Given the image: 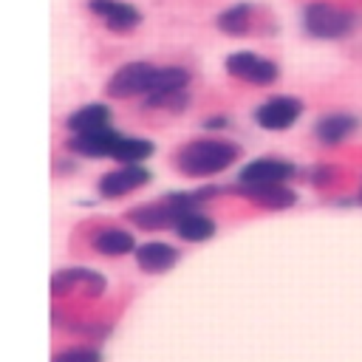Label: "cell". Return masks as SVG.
<instances>
[{"label": "cell", "mask_w": 362, "mask_h": 362, "mask_svg": "<svg viewBox=\"0 0 362 362\" xmlns=\"http://www.w3.org/2000/svg\"><path fill=\"white\" fill-rule=\"evenodd\" d=\"M51 362H102V356L93 348H65V351L54 354Z\"/></svg>", "instance_id": "cell-20"}, {"label": "cell", "mask_w": 362, "mask_h": 362, "mask_svg": "<svg viewBox=\"0 0 362 362\" xmlns=\"http://www.w3.org/2000/svg\"><path fill=\"white\" fill-rule=\"evenodd\" d=\"M107 119H110V110H107L105 105L93 102V105H85V107L74 110L65 124H68V130L76 136V133H90V130L107 127Z\"/></svg>", "instance_id": "cell-16"}, {"label": "cell", "mask_w": 362, "mask_h": 362, "mask_svg": "<svg viewBox=\"0 0 362 362\" xmlns=\"http://www.w3.org/2000/svg\"><path fill=\"white\" fill-rule=\"evenodd\" d=\"M249 14H252V6L249 3H235L226 11L218 14V28L223 34H243L249 28Z\"/></svg>", "instance_id": "cell-19"}, {"label": "cell", "mask_w": 362, "mask_h": 362, "mask_svg": "<svg viewBox=\"0 0 362 362\" xmlns=\"http://www.w3.org/2000/svg\"><path fill=\"white\" fill-rule=\"evenodd\" d=\"M294 175V164L283 158H255L240 170V184H283Z\"/></svg>", "instance_id": "cell-8"}, {"label": "cell", "mask_w": 362, "mask_h": 362, "mask_svg": "<svg viewBox=\"0 0 362 362\" xmlns=\"http://www.w3.org/2000/svg\"><path fill=\"white\" fill-rule=\"evenodd\" d=\"M178 260V252L175 246L170 243H161V240H150V243H141L136 246V263L141 272H150V274H158V272H167L173 269Z\"/></svg>", "instance_id": "cell-12"}, {"label": "cell", "mask_w": 362, "mask_h": 362, "mask_svg": "<svg viewBox=\"0 0 362 362\" xmlns=\"http://www.w3.org/2000/svg\"><path fill=\"white\" fill-rule=\"evenodd\" d=\"M356 130V119L348 113H328L314 124V133L322 144H339Z\"/></svg>", "instance_id": "cell-14"}, {"label": "cell", "mask_w": 362, "mask_h": 362, "mask_svg": "<svg viewBox=\"0 0 362 362\" xmlns=\"http://www.w3.org/2000/svg\"><path fill=\"white\" fill-rule=\"evenodd\" d=\"M175 235L181 240H189V243H201V240H209L215 235V221L209 215H201V212H184L178 218V223L173 226Z\"/></svg>", "instance_id": "cell-15"}, {"label": "cell", "mask_w": 362, "mask_h": 362, "mask_svg": "<svg viewBox=\"0 0 362 362\" xmlns=\"http://www.w3.org/2000/svg\"><path fill=\"white\" fill-rule=\"evenodd\" d=\"M303 25L317 40H339L354 31L356 17L348 8H339L331 3H308L303 8Z\"/></svg>", "instance_id": "cell-2"}, {"label": "cell", "mask_w": 362, "mask_h": 362, "mask_svg": "<svg viewBox=\"0 0 362 362\" xmlns=\"http://www.w3.org/2000/svg\"><path fill=\"white\" fill-rule=\"evenodd\" d=\"M93 249L102 252V255H107V257H119V255L133 252V249H136V240H133L130 232L107 226V229H99V232L93 235Z\"/></svg>", "instance_id": "cell-17"}, {"label": "cell", "mask_w": 362, "mask_h": 362, "mask_svg": "<svg viewBox=\"0 0 362 362\" xmlns=\"http://www.w3.org/2000/svg\"><path fill=\"white\" fill-rule=\"evenodd\" d=\"M240 156V147L221 139H198L175 153V167L189 178H204L226 170Z\"/></svg>", "instance_id": "cell-1"}, {"label": "cell", "mask_w": 362, "mask_h": 362, "mask_svg": "<svg viewBox=\"0 0 362 362\" xmlns=\"http://www.w3.org/2000/svg\"><path fill=\"white\" fill-rule=\"evenodd\" d=\"M359 198H362V192H359Z\"/></svg>", "instance_id": "cell-23"}, {"label": "cell", "mask_w": 362, "mask_h": 362, "mask_svg": "<svg viewBox=\"0 0 362 362\" xmlns=\"http://www.w3.org/2000/svg\"><path fill=\"white\" fill-rule=\"evenodd\" d=\"M150 156H153V141H147V139H133V136H124V139L119 141L116 153H113V158L122 161V164H141V161L150 158Z\"/></svg>", "instance_id": "cell-18"}, {"label": "cell", "mask_w": 362, "mask_h": 362, "mask_svg": "<svg viewBox=\"0 0 362 362\" xmlns=\"http://www.w3.org/2000/svg\"><path fill=\"white\" fill-rule=\"evenodd\" d=\"M311 178H314V184H325V181L331 178V170H328V167H320V170H314Z\"/></svg>", "instance_id": "cell-22"}, {"label": "cell", "mask_w": 362, "mask_h": 362, "mask_svg": "<svg viewBox=\"0 0 362 362\" xmlns=\"http://www.w3.org/2000/svg\"><path fill=\"white\" fill-rule=\"evenodd\" d=\"M226 71L235 76V79H243V82H252V85H269L277 79V65L272 59H263L252 51H238V54H229L226 57Z\"/></svg>", "instance_id": "cell-4"}, {"label": "cell", "mask_w": 362, "mask_h": 362, "mask_svg": "<svg viewBox=\"0 0 362 362\" xmlns=\"http://www.w3.org/2000/svg\"><path fill=\"white\" fill-rule=\"evenodd\" d=\"M303 113V102L294 99V96H274V99H266L257 110H255V122L263 127V130H286L291 127Z\"/></svg>", "instance_id": "cell-5"}, {"label": "cell", "mask_w": 362, "mask_h": 362, "mask_svg": "<svg viewBox=\"0 0 362 362\" xmlns=\"http://www.w3.org/2000/svg\"><path fill=\"white\" fill-rule=\"evenodd\" d=\"M51 288H54V294H65V291L82 288V294H93L96 297V294L105 291V277L96 274V272H88V269H65V272L54 274Z\"/></svg>", "instance_id": "cell-10"}, {"label": "cell", "mask_w": 362, "mask_h": 362, "mask_svg": "<svg viewBox=\"0 0 362 362\" xmlns=\"http://www.w3.org/2000/svg\"><path fill=\"white\" fill-rule=\"evenodd\" d=\"M150 181V173L141 164H124L119 170H110L99 178V195L105 198H122Z\"/></svg>", "instance_id": "cell-6"}, {"label": "cell", "mask_w": 362, "mask_h": 362, "mask_svg": "<svg viewBox=\"0 0 362 362\" xmlns=\"http://www.w3.org/2000/svg\"><path fill=\"white\" fill-rule=\"evenodd\" d=\"M240 192L266 209H286V206L297 204L294 189H288L283 184H240Z\"/></svg>", "instance_id": "cell-13"}, {"label": "cell", "mask_w": 362, "mask_h": 362, "mask_svg": "<svg viewBox=\"0 0 362 362\" xmlns=\"http://www.w3.org/2000/svg\"><path fill=\"white\" fill-rule=\"evenodd\" d=\"M204 124H206V127H212V130H218V127H226V124H229V119H226V116H212V119H206Z\"/></svg>", "instance_id": "cell-21"}, {"label": "cell", "mask_w": 362, "mask_h": 362, "mask_svg": "<svg viewBox=\"0 0 362 362\" xmlns=\"http://www.w3.org/2000/svg\"><path fill=\"white\" fill-rule=\"evenodd\" d=\"M122 139H124L122 133H116L110 127H102V130L71 136L68 147L74 153H79V156H88V158H113V153H116V147H119Z\"/></svg>", "instance_id": "cell-7"}, {"label": "cell", "mask_w": 362, "mask_h": 362, "mask_svg": "<svg viewBox=\"0 0 362 362\" xmlns=\"http://www.w3.org/2000/svg\"><path fill=\"white\" fill-rule=\"evenodd\" d=\"M158 68L150 62H127L122 65L110 79H107V96L113 99H130L136 93H150L153 79H156Z\"/></svg>", "instance_id": "cell-3"}, {"label": "cell", "mask_w": 362, "mask_h": 362, "mask_svg": "<svg viewBox=\"0 0 362 362\" xmlns=\"http://www.w3.org/2000/svg\"><path fill=\"white\" fill-rule=\"evenodd\" d=\"M189 82V74L184 68H158L156 79H153V88L147 93V107H164V102L175 93H184Z\"/></svg>", "instance_id": "cell-11"}, {"label": "cell", "mask_w": 362, "mask_h": 362, "mask_svg": "<svg viewBox=\"0 0 362 362\" xmlns=\"http://www.w3.org/2000/svg\"><path fill=\"white\" fill-rule=\"evenodd\" d=\"M88 6L113 31H127V28L141 23V11L136 6H130V3H124V0H90Z\"/></svg>", "instance_id": "cell-9"}]
</instances>
